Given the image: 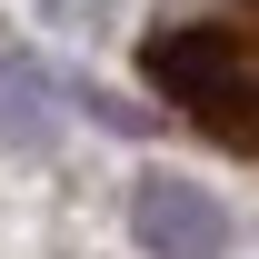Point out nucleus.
<instances>
[{
    "label": "nucleus",
    "mask_w": 259,
    "mask_h": 259,
    "mask_svg": "<svg viewBox=\"0 0 259 259\" xmlns=\"http://www.w3.org/2000/svg\"><path fill=\"white\" fill-rule=\"evenodd\" d=\"M140 70L180 120H199L209 140L259 160V0H209L190 20L150 30Z\"/></svg>",
    "instance_id": "f257e3e1"
},
{
    "label": "nucleus",
    "mask_w": 259,
    "mask_h": 259,
    "mask_svg": "<svg viewBox=\"0 0 259 259\" xmlns=\"http://www.w3.org/2000/svg\"><path fill=\"white\" fill-rule=\"evenodd\" d=\"M130 229H140L150 259H229V209L199 180H169V169H150L130 190Z\"/></svg>",
    "instance_id": "f03ea898"
},
{
    "label": "nucleus",
    "mask_w": 259,
    "mask_h": 259,
    "mask_svg": "<svg viewBox=\"0 0 259 259\" xmlns=\"http://www.w3.org/2000/svg\"><path fill=\"white\" fill-rule=\"evenodd\" d=\"M0 120L20 130V140H50V100H40L30 70H0Z\"/></svg>",
    "instance_id": "7ed1b4c3"
}]
</instances>
